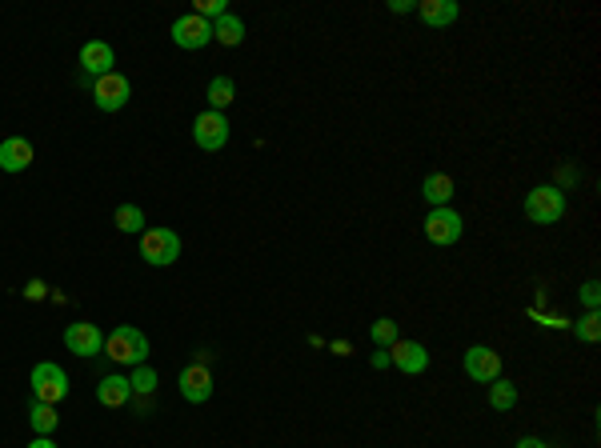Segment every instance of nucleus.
Masks as SVG:
<instances>
[{
  "label": "nucleus",
  "mask_w": 601,
  "mask_h": 448,
  "mask_svg": "<svg viewBox=\"0 0 601 448\" xmlns=\"http://www.w3.org/2000/svg\"><path fill=\"white\" fill-rule=\"evenodd\" d=\"M29 448H57V441H52V436H33Z\"/></svg>",
  "instance_id": "obj_30"
},
{
  "label": "nucleus",
  "mask_w": 601,
  "mask_h": 448,
  "mask_svg": "<svg viewBox=\"0 0 601 448\" xmlns=\"http://www.w3.org/2000/svg\"><path fill=\"white\" fill-rule=\"evenodd\" d=\"M29 425H33V433H36V436H52V433H57V425H61L57 405H41V400H33V408H29Z\"/></svg>",
  "instance_id": "obj_19"
},
{
  "label": "nucleus",
  "mask_w": 601,
  "mask_h": 448,
  "mask_svg": "<svg viewBox=\"0 0 601 448\" xmlns=\"http://www.w3.org/2000/svg\"><path fill=\"white\" fill-rule=\"evenodd\" d=\"M169 36H173V44H177V49H184V52H201L205 44H212V24H209V21H201L197 13H184V16H177V21H173Z\"/></svg>",
  "instance_id": "obj_8"
},
{
  "label": "nucleus",
  "mask_w": 601,
  "mask_h": 448,
  "mask_svg": "<svg viewBox=\"0 0 601 448\" xmlns=\"http://www.w3.org/2000/svg\"><path fill=\"white\" fill-rule=\"evenodd\" d=\"M177 385H181V397L189 400V405H205V400L212 397V372L201 360L197 364H184L181 377H177Z\"/></svg>",
  "instance_id": "obj_11"
},
{
  "label": "nucleus",
  "mask_w": 601,
  "mask_h": 448,
  "mask_svg": "<svg viewBox=\"0 0 601 448\" xmlns=\"http://www.w3.org/2000/svg\"><path fill=\"white\" fill-rule=\"evenodd\" d=\"M413 8H418V5H409V0H393L390 13H413Z\"/></svg>",
  "instance_id": "obj_29"
},
{
  "label": "nucleus",
  "mask_w": 601,
  "mask_h": 448,
  "mask_svg": "<svg viewBox=\"0 0 601 448\" xmlns=\"http://www.w3.org/2000/svg\"><path fill=\"white\" fill-rule=\"evenodd\" d=\"M385 364H390V349H377L373 352V369H385Z\"/></svg>",
  "instance_id": "obj_28"
},
{
  "label": "nucleus",
  "mask_w": 601,
  "mask_h": 448,
  "mask_svg": "<svg viewBox=\"0 0 601 448\" xmlns=\"http://www.w3.org/2000/svg\"><path fill=\"white\" fill-rule=\"evenodd\" d=\"M390 364L401 369L405 377H421V372L429 369V349H425L421 341H397L390 349Z\"/></svg>",
  "instance_id": "obj_12"
},
{
  "label": "nucleus",
  "mask_w": 601,
  "mask_h": 448,
  "mask_svg": "<svg viewBox=\"0 0 601 448\" xmlns=\"http://www.w3.org/2000/svg\"><path fill=\"white\" fill-rule=\"evenodd\" d=\"M64 344H69V352H77V357H97V352H105V332L92 321H72L69 329H64Z\"/></svg>",
  "instance_id": "obj_10"
},
{
  "label": "nucleus",
  "mask_w": 601,
  "mask_h": 448,
  "mask_svg": "<svg viewBox=\"0 0 601 448\" xmlns=\"http://www.w3.org/2000/svg\"><path fill=\"white\" fill-rule=\"evenodd\" d=\"M513 448H549L545 441H538V436H521V441H517Z\"/></svg>",
  "instance_id": "obj_27"
},
{
  "label": "nucleus",
  "mask_w": 601,
  "mask_h": 448,
  "mask_svg": "<svg viewBox=\"0 0 601 448\" xmlns=\"http://www.w3.org/2000/svg\"><path fill=\"white\" fill-rule=\"evenodd\" d=\"M128 97H133V84H128L125 72H105V77L92 80V105L100 112H120L128 105Z\"/></svg>",
  "instance_id": "obj_6"
},
{
  "label": "nucleus",
  "mask_w": 601,
  "mask_h": 448,
  "mask_svg": "<svg viewBox=\"0 0 601 448\" xmlns=\"http://www.w3.org/2000/svg\"><path fill=\"white\" fill-rule=\"evenodd\" d=\"M113 224L125 232V237H141V232H145V212L136 209V204H117Z\"/></svg>",
  "instance_id": "obj_20"
},
{
  "label": "nucleus",
  "mask_w": 601,
  "mask_h": 448,
  "mask_svg": "<svg viewBox=\"0 0 601 448\" xmlns=\"http://www.w3.org/2000/svg\"><path fill=\"white\" fill-rule=\"evenodd\" d=\"M566 217V192L558 184H538L525 192V220L530 224H558Z\"/></svg>",
  "instance_id": "obj_2"
},
{
  "label": "nucleus",
  "mask_w": 601,
  "mask_h": 448,
  "mask_svg": "<svg viewBox=\"0 0 601 448\" xmlns=\"http://www.w3.org/2000/svg\"><path fill=\"white\" fill-rule=\"evenodd\" d=\"M461 369H465V377L474 380V385H493V380L502 377V357H497L489 344H474V349H465Z\"/></svg>",
  "instance_id": "obj_9"
},
{
  "label": "nucleus",
  "mask_w": 601,
  "mask_h": 448,
  "mask_svg": "<svg viewBox=\"0 0 601 448\" xmlns=\"http://www.w3.org/2000/svg\"><path fill=\"white\" fill-rule=\"evenodd\" d=\"M24 293H29V296H44V285H41V280H33V285L24 288Z\"/></svg>",
  "instance_id": "obj_31"
},
{
  "label": "nucleus",
  "mask_w": 601,
  "mask_h": 448,
  "mask_svg": "<svg viewBox=\"0 0 601 448\" xmlns=\"http://www.w3.org/2000/svg\"><path fill=\"white\" fill-rule=\"evenodd\" d=\"M205 97H209V108L212 112H225L229 105H233V97H237V84L229 80V77H212Z\"/></svg>",
  "instance_id": "obj_22"
},
{
  "label": "nucleus",
  "mask_w": 601,
  "mask_h": 448,
  "mask_svg": "<svg viewBox=\"0 0 601 448\" xmlns=\"http://www.w3.org/2000/svg\"><path fill=\"white\" fill-rule=\"evenodd\" d=\"M369 341H373L377 349H393V344L401 341V329H397L393 316H381V321H373V329H369Z\"/></svg>",
  "instance_id": "obj_23"
},
{
  "label": "nucleus",
  "mask_w": 601,
  "mask_h": 448,
  "mask_svg": "<svg viewBox=\"0 0 601 448\" xmlns=\"http://www.w3.org/2000/svg\"><path fill=\"white\" fill-rule=\"evenodd\" d=\"M212 41L225 44V49H237L240 41H245V21L233 13H225L221 21H212Z\"/></svg>",
  "instance_id": "obj_18"
},
{
  "label": "nucleus",
  "mask_w": 601,
  "mask_h": 448,
  "mask_svg": "<svg viewBox=\"0 0 601 448\" xmlns=\"http://www.w3.org/2000/svg\"><path fill=\"white\" fill-rule=\"evenodd\" d=\"M413 13H418V21H421L425 28H449V24L461 16V8L453 5V0H421Z\"/></svg>",
  "instance_id": "obj_15"
},
{
  "label": "nucleus",
  "mask_w": 601,
  "mask_h": 448,
  "mask_svg": "<svg viewBox=\"0 0 601 448\" xmlns=\"http://www.w3.org/2000/svg\"><path fill=\"white\" fill-rule=\"evenodd\" d=\"M33 400H41V405H61L64 397H69V372L61 369L57 360H41L33 364Z\"/></svg>",
  "instance_id": "obj_4"
},
{
  "label": "nucleus",
  "mask_w": 601,
  "mask_h": 448,
  "mask_svg": "<svg viewBox=\"0 0 601 448\" xmlns=\"http://www.w3.org/2000/svg\"><path fill=\"white\" fill-rule=\"evenodd\" d=\"M128 385H133V392H153L156 388V372L149 369V364H136L133 377H128Z\"/></svg>",
  "instance_id": "obj_25"
},
{
  "label": "nucleus",
  "mask_w": 601,
  "mask_h": 448,
  "mask_svg": "<svg viewBox=\"0 0 601 448\" xmlns=\"http://www.w3.org/2000/svg\"><path fill=\"white\" fill-rule=\"evenodd\" d=\"M229 117L225 112H212L205 108L197 120H193V140H197V148H205V153H221V148L229 145Z\"/></svg>",
  "instance_id": "obj_7"
},
{
  "label": "nucleus",
  "mask_w": 601,
  "mask_h": 448,
  "mask_svg": "<svg viewBox=\"0 0 601 448\" xmlns=\"http://www.w3.org/2000/svg\"><path fill=\"white\" fill-rule=\"evenodd\" d=\"M141 257H145V265H153V268L177 265V257H181V237H177L173 229H164V224H156V229H145V232H141Z\"/></svg>",
  "instance_id": "obj_3"
},
{
  "label": "nucleus",
  "mask_w": 601,
  "mask_h": 448,
  "mask_svg": "<svg viewBox=\"0 0 601 448\" xmlns=\"http://www.w3.org/2000/svg\"><path fill=\"white\" fill-rule=\"evenodd\" d=\"M113 64H117L113 44H105V41H89L85 49H80V69H85L92 80L105 77V72H113Z\"/></svg>",
  "instance_id": "obj_14"
},
{
  "label": "nucleus",
  "mask_w": 601,
  "mask_h": 448,
  "mask_svg": "<svg viewBox=\"0 0 601 448\" xmlns=\"http://www.w3.org/2000/svg\"><path fill=\"white\" fill-rule=\"evenodd\" d=\"M513 405H517V385L505 380V377H497L493 385H489V408H493V413H510Z\"/></svg>",
  "instance_id": "obj_21"
},
{
  "label": "nucleus",
  "mask_w": 601,
  "mask_h": 448,
  "mask_svg": "<svg viewBox=\"0 0 601 448\" xmlns=\"http://www.w3.org/2000/svg\"><path fill=\"white\" fill-rule=\"evenodd\" d=\"M453 192H457V184H453L449 173H429L421 184V196L429 201V209H449Z\"/></svg>",
  "instance_id": "obj_16"
},
{
  "label": "nucleus",
  "mask_w": 601,
  "mask_h": 448,
  "mask_svg": "<svg viewBox=\"0 0 601 448\" xmlns=\"http://www.w3.org/2000/svg\"><path fill=\"white\" fill-rule=\"evenodd\" d=\"M581 304H586L589 313H597V304H601V285H597V280H586V285H581Z\"/></svg>",
  "instance_id": "obj_26"
},
{
  "label": "nucleus",
  "mask_w": 601,
  "mask_h": 448,
  "mask_svg": "<svg viewBox=\"0 0 601 448\" xmlns=\"http://www.w3.org/2000/svg\"><path fill=\"white\" fill-rule=\"evenodd\" d=\"M421 229H425V240H429V245L449 248V245H457V240H461L465 220H461V212H453V209H429V212H425V220H421Z\"/></svg>",
  "instance_id": "obj_5"
},
{
  "label": "nucleus",
  "mask_w": 601,
  "mask_h": 448,
  "mask_svg": "<svg viewBox=\"0 0 601 448\" xmlns=\"http://www.w3.org/2000/svg\"><path fill=\"white\" fill-rule=\"evenodd\" d=\"M33 164V140L24 136H5L0 140V173H24Z\"/></svg>",
  "instance_id": "obj_13"
},
{
  "label": "nucleus",
  "mask_w": 601,
  "mask_h": 448,
  "mask_svg": "<svg viewBox=\"0 0 601 448\" xmlns=\"http://www.w3.org/2000/svg\"><path fill=\"white\" fill-rule=\"evenodd\" d=\"M105 357L113 364L136 369V364H145V357H149V336L141 329H133V324H117V329L105 336Z\"/></svg>",
  "instance_id": "obj_1"
},
{
  "label": "nucleus",
  "mask_w": 601,
  "mask_h": 448,
  "mask_svg": "<svg viewBox=\"0 0 601 448\" xmlns=\"http://www.w3.org/2000/svg\"><path fill=\"white\" fill-rule=\"evenodd\" d=\"M97 400L105 408H120V405H128L133 400V385H128V377H105V380H97Z\"/></svg>",
  "instance_id": "obj_17"
},
{
  "label": "nucleus",
  "mask_w": 601,
  "mask_h": 448,
  "mask_svg": "<svg viewBox=\"0 0 601 448\" xmlns=\"http://www.w3.org/2000/svg\"><path fill=\"white\" fill-rule=\"evenodd\" d=\"M578 341H586V344H597L601 341V316L597 313H586L578 321Z\"/></svg>",
  "instance_id": "obj_24"
}]
</instances>
